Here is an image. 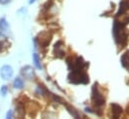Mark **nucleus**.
I'll return each instance as SVG.
<instances>
[{
  "label": "nucleus",
  "instance_id": "11",
  "mask_svg": "<svg viewBox=\"0 0 129 119\" xmlns=\"http://www.w3.org/2000/svg\"><path fill=\"white\" fill-rule=\"evenodd\" d=\"M13 87L15 89H22L24 87V82L20 77H16L13 80Z\"/></svg>",
  "mask_w": 129,
  "mask_h": 119
},
{
  "label": "nucleus",
  "instance_id": "10",
  "mask_svg": "<svg viewBox=\"0 0 129 119\" xmlns=\"http://www.w3.org/2000/svg\"><path fill=\"white\" fill-rule=\"evenodd\" d=\"M62 42L61 41H58L55 45H54V55H56L57 57H62L63 56V51L61 50V45Z\"/></svg>",
  "mask_w": 129,
  "mask_h": 119
},
{
  "label": "nucleus",
  "instance_id": "3",
  "mask_svg": "<svg viewBox=\"0 0 129 119\" xmlns=\"http://www.w3.org/2000/svg\"><path fill=\"white\" fill-rule=\"evenodd\" d=\"M92 101L95 108H97V110H101V108L105 105V98L103 94L99 91L97 83H95L92 88Z\"/></svg>",
  "mask_w": 129,
  "mask_h": 119
},
{
  "label": "nucleus",
  "instance_id": "8",
  "mask_svg": "<svg viewBox=\"0 0 129 119\" xmlns=\"http://www.w3.org/2000/svg\"><path fill=\"white\" fill-rule=\"evenodd\" d=\"M111 110H112V117L113 118H118L120 117L121 113H122V108L120 105L116 104V103H113L111 104Z\"/></svg>",
  "mask_w": 129,
  "mask_h": 119
},
{
  "label": "nucleus",
  "instance_id": "9",
  "mask_svg": "<svg viewBox=\"0 0 129 119\" xmlns=\"http://www.w3.org/2000/svg\"><path fill=\"white\" fill-rule=\"evenodd\" d=\"M121 64L124 68H126L129 71V50L121 56Z\"/></svg>",
  "mask_w": 129,
  "mask_h": 119
},
{
  "label": "nucleus",
  "instance_id": "13",
  "mask_svg": "<svg viewBox=\"0 0 129 119\" xmlns=\"http://www.w3.org/2000/svg\"><path fill=\"white\" fill-rule=\"evenodd\" d=\"M16 116L18 118H21L24 116V108L22 105H17L16 107Z\"/></svg>",
  "mask_w": 129,
  "mask_h": 119
},
{
  "label": "nucleus",
  "instance_id": "21",
  "mask_svg": "<svg viewBox=\"0 0 129 119\" xmlns=\"http://www.w3.org/2000/svg\"><path fill=\"white\" fill-rule=\"evenodd\" d=\"M127 113H128V114H129V104H128V105H127Z\"/></svg>",
  "mask_w": 129,
  "mask_h": 119
},
{
  "label": "nucleus",
  "instance_id": "20",
  "mask_svg": "<svg viewBox=\"0 0 129 119\" xmlns=\"http://www.w3.org/2000/svg\"><path fill=\"white\" fill-rule=\"evenodd\" d=\"M34 2H35V0H29V4H32Z\"/></svg>",
  "mask_w": 129,
  "mask_h": 119
},
{
  "label": "nucleus",
  "instance_id": "17",
  "mask_svg": "<svg viewBox=\"0 0 129 119\" xmlns=\"http://www.w3.org/2000/svg\"><path fill=\"white\" fill-rule=\"evenodd\" d=\"M6 41H0V53L1 52H3L4 50H6Z\"/></svg>",
  "mask_w": 129,
  "mask_h": 119
},
{
  "label": "nucleus",
  "instance_id": "14",
  "mask_svg": "<svg viewBox=\"0 0 129 119\" xmlns=\"http://www.w3.org/2000/svg\"><path fill=\"white\" fill-rule=\"evenodd\" d=\"M0 29L2 31H6L8 29V23H7L5 18H1L0 19Z\"/></svg>",
  "mask_w": 129,
  "mask_h": 119
},
{
  "label": "nucleus",
  "instance_id": "7",
  "mask_svg": "<svg viewBox=\"0 0 129 119\" xmlns=\"http://www.w3.org/2000/svg\"><path fill=\"white\" fill-rule=\"evenodd\" d=\"M128 11H129V0H122L120 2L119 11L117 12L116 17L117 16H121V15H125Z\"/></svg>",
  "mask_w": 129,
  "mask_h": 119
},
{
  "label": "nucleus",
  "instance_id": "1",
  "mask_svg": "<svg viewBox=\"0 0 129 119\" xmlns=\"http://www.w3.org/2000/svg\"><path fill=\"white\" fill-rule=\"evenodd\" d=\"M113 34L115 41L119 45V47L120 48L125 47L126 44L128 43V36H129V32L127 31L125 25L115 21L113 27Z\"/></svg>",
  "mask_w": 129,
  "mask_h": 119
},
{
  "label": "nucleus",
  "instance_id": "6",
  "mask_svg": "<svg viewBox=\"0 0 129 119\" xmlns=\"http://www.w3.org/2000/svg\"><path fill=\"white\" fill-rule=\"evenodd\" d=\"M13 75V68L10 65H3L0 69V76L3 80H9Z\"/></svg>",
  "mask_w": 129,
  "mask_h": 119
},
{
  "label": "nucleus",
  "instance_id": "12",
  "mask_svg": "<svg viewBox=\"0 0 129 119\" xmlns=\"http://www.w3.org/2000/svg\"><path fill=\"white\" fill-rule=\"evenodd\" d=\"M33 61H34V65L36 66V68L41 69V64H40V59H39V55L37 53H33Z\"/></svg>",
  "mask_w": 129,
  "mask_h": 119
},
{
  "label": "nucleus",
  "instance_id": "15",
  "mask_svg": "<svg viewBox=\"0 0 129 119\" xmlns=\"http://www.w3.org/2000/svg\"><path fill=\"white\" fill-rule=\"evenodd\" d=\"M66 107L69 109V112H70V113H71V114H72L74 117H76V118H78V117H79V114H78V112H77V111H76V110H75L73 107L69 106L68 104H66Z\"/></svg>",
  "mask_w": 129,
  "mask_h": 119
},
{
  "label": "nucleus",
  "instance_id": "2",
  "mask_svg": "<svg viewBox=\"0 0 129 119\" xmlns=\"http://www.w3.org/2000/svg\"><path fill=\"white\" fill-rule=\"evenodd\" d=\"M69 80L73 84H87L89 82V76L83 70H72L69 75Z\"/></svg>",
  "mask_w": 129,
  "mask_h": 119
},
{
  "label": "nucleus",
  "instance_id": "18",
  "mask_svg": "<svg viewBox=\"0 0 129 119\" xmlns=\"http://www.w3.org/2000/svg\"><path fill=\"white\" fill-rule=\"evenodd\" d=\"M12 116H13V111H12V110H9V111L6 113V118L10 119V118H12Z\"/></svg>",
  "mask_w": 129,
  "mask_h": 119
},
{
  "label": "nucleus",
  "instance_id": "5",
  "mask_svg": "<svg viewBox=\"0 0 129 119\" xmlns=\"http://www.w3.org/2000/svg\"><path fill=\"white\" fill-rule=\"evenodd\" d=\"M21 75L27 79V80H33L35 78V72H34V69L29 66V65H25L21 68V71H20Z\"/></svg>",
  "mask_w": 129,
  "mask_h": 119
},
{
  "label": "nucleus",
  "instance_id": "16",
  "mask_svg": "<svg viewBox=\"0 0 129 119\" xmlns=\"http://www.w3.org/2000/svg\"><path fill=\"white\" fill-rule=\"evenodd\" d=\"M7 92H8V88H7V86H6V85H3V86L1 87V89H0V93H1V95H2L3 97L6 96Z\"/></svg>",
  "mask_w": 129,
  "mask_h": 119
},
{
  "label": "nucleus",
  "instance_id": "19",
  "mask_svg": "<svg viewBox=\"0 0 129 119\" xmlns=\"http://www.w3.org/2000/svg\"><path fill=\"white\" fill-rule=\"evenodd\" d=\"M10 1H11V0H0V4H1V5H6V4H8Z\"/></svg>",
  "mask_w": 129,
  "mask_h": 119
},
{
  "label": "nucleus",
  "instance_id": "4",
  "mask_svg": "<svg viewBox=\"0 0 129 119\" xmlns=\"http://www.w3.org/2000/svg\"><path fill=\"white\" fill-rule=\"evenodd\" d=\"M51 37H52V35H51V33L49 31H42L37 35L36 40L38 41V44L40 46L46 47L49 44V42L51 40Z\"/></svg>",
  "mask_w": 129,
  "mask_h": 119
}]
</instances>
